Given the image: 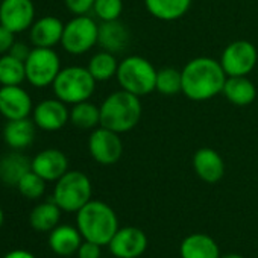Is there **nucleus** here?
Segmentation results:
<instances>
[{"label": "nucleus", "instance_id": "obj_1", "mask_svg": "<svg viewBox=\"0 0 258 258\" xmlns=\"http://www.w3.org/2000/svg\"><path fill=\"white\" fill-rule=\"evenodd\" d=\"M182 93L195 102H205L223 91L226 73L220 61L199 56L188 61L181 70Z\"/></svg>", "mask_w": 258, "mask_h": 258}, {"label": "nucleus", "instance_id": "obj_2", "mask_svg": "<svg viewBox=\"0 0 258 258\" xmlns=\"http://www.w3.org/2000/svg\"><path fill=\"white\" fill-rule=\"evenodd\" d=\"M140 97L126 90L109 94L100 105V126L117 134H124L134 129L142 117Z\"/></svg>", "mask_w": 258, "mask_h": 258}, {"label": "nucleus", "instance_id": "obj_3", "mask_svg": "<svg viewBox=\"0 0 258 258\" xmlns=\"http://www.w3.org/2000/svg\"><path fill=\"white\" fill-rule=\"evenodd\" d=\"M76 228L84 240L100 246L109 244L118 229V219L114 210L102 201H90L76 213Z\"/></svg>", "mask_w": 258, "mask_h": 258}, {"label": "nucleus", "instance_id": "obj_4", "mask_svg": "<svg viewBox=\"0 0 258 258\" xmlns=\"http://www.w3.org/2000/svg\"><path fill=\"white\" fill-rule=\"evenodd\" d=\"M157 73L158 70L149 59L139 55H131L118 62L115 78L121 90L142 97L155 91Z\"/></svg>", "mask_w": 258, "mask_h": 258}, {"label": "nucleus", "instance_id": "obj_5", "mask_svg": "<svg viewBox=\"0 0 258 258\" xmlns=\"http://www.w3.org/2000/svg\"><path fill=\"white\" fill-rule=\"evenodd\" d=\"M55 96L64 103H79L88 100L96 88V79L91 76L88 69L73 66L61 69L56 79L52 84Z\"/></svg>", "mask_w": 258, "mask_h": 258}, {"label": "nucleus", "instance_id": "obj_6", "mask_svg": "<svg viewBox=\"0 0 258 258\" xmlns=\"http://www.w3.org/2000/svg\"><path fill=\"white\" fill-rule=\"evenodd\" d=\"M91 193L90 178L79 170H69L56 181L53 201L62 211L78 213L91 201Z\"/></svg>", "mask_w": 258, "mask_h": 258}, {"label": "nucleus", "instance_id": "obj_7", "mask_svg": "<svg viewBox=\"0 0 258 258\" xmlns=\"http://www.w3.org/2000/svg\"><path fill=\"white\" fill-rule=\"evenodd\" d=\"M99 25L88 16H75L64 25L61 46L70 55H84L97 44Z\"/></svg>", "mask_w": 258, "mask_h": 258}, {"label": "nucleus", "instance_id": "obj_8", "mask_svg": "<svg viewBox=\"0 0 258 258\" xmlns=\"http://www.w3.org/2000/svg\"><path fill=\"white\" fill-rule=\"evenodd\" d=\"M26 81L37 88L52 85L61 72V61L58 53L49 47H34L25 61Z\"/></svg>", "mask_w": 258, "mask_h": 258}, {"label": "nucleus", "instance_id": "obj_9", "mask_svg": "<svg viewBox=\"0 0 258 258\" xmlns=\"http://www.w3.org/2000/svg\"><path fill=\"white\" fill-rule=\"evenodd\" d=\"M256 62V47L246 40H235L229 43L220 56V64L226 76H247L255 69Z\"/></svg>", "mask_w": 258, "mask_h": 258}, {"label": "nucleus", "instance_id": "obj_10", "mask_svg": "<svg viewBox=\"0 0 258 258\" xmlns=\"http://www.w3.org/2000/svg\"><path fill=\"white\" fill-rule=\"evenodd\" d=\"M88 151L96 163L102 166H111L121 158L123 142L120 134L108 127L97 126L88 137Z\"/></svg>", "mask_w": 258, "mask_h": 258}, {"label": "nucleus", "instance_id": "obj_11", "mask_svg": "<svg viewBox=\"0 0 258 258\" xmlns=\"http://www.w3.org/2000/svg\"><path fill=\"white\" fill-rule=\"evenodd\" d=\"M35 20L32 0H2L0 4V25L14 34L31 29Z\"/></svg>", "mask_w": 258, "mask_h": 258}, {"label": "nucleus", "instance_id": "obj_12", "mask_svg": "<svg viewBox=\"0 0 258 258\" xmlns=\"http://www.w3.org/2000/svg\"><path fill=\"white\" fill-rule=\"evenodd\" d=\"M108 246L117 258H139L148 247V237L140 228L124 226L117 229Z\"/></svg>", "mask_w": 258, "mask_h": 258}, {"label": "nucleus", "instance_id": "obj_13", "mask_svg": "<svg viewBox=\"0 0 258 258\" xmlns=\"http://www.w3.org/2000/svg\"><path fill=\"white\" fill-rule=\"evenodd\" d=\"M66 105L67 103H64L58 97L40 102L32 111L37 127L49 133L59 131L61 127H64L70 120V111L67 109Z\"/></svg>", "mask_w": 258, "mask_h": 258}, {"label": "nucleus", "instance_id": "obj_14", "mask_svg": "<svg viewBox=\"0 0 258 258\" xmlns=\"http://www.w3.org/2000/svg\"><path fill=\"white\" fill-rule=\"evenodd\" d=\"M32 99L20 85H2L0 88V114L8 120L26 118L32 112Z\"/></svg>", "mask_w": 258, "mask_h": 258}, {"label": "nucleus", "instance_id": "obj_15", "mask_svg": "<svg viewBox=\"0 0 258 258\" xmlns=\"http://www.w3.org/2000/svg\"><path fill=\"white\" fill-rule=\"evenodd\" d=\"M32 170L46 182H56L69 172V160L59 149H44L32 158Z\"/></svg>", "mask_w": 258, "mask_h": 258}, {"label": "nucleus", "instance_id": "obj_16", "mask_svg": "<svg viewBox=\"0 0 258 258\" xmlns=\"http://www.w3.org/2000/svg\"><path fill=\"white\" fill-rule=\"evenodd\" d=\"M193 169L196 175L208 184L219 182L225 175V163L220 154L211 148H201L193 155Z\"/></svg>", "mask_w": 258, "mask_h": 258}, {"label": "nucleus", "instance_id": "obj_17", "mask_svg": "<svg viewBox=\"0 0 258 258\" xmlns=\"http://www.w3.org/2000/svg\"><path fill=\"white\" fill-rule=\"evenodd\" d=\"M64 32V23L53 16L41 17L34 22L31 26V41L35 47H49L53 49L58 43H61Z\"/></svg>", "mask_w": 258, "mask_h": 258}, {"label": "nucleus", "instance_id": "obj_18", "mask_svg": "<svg viewBox=\"0 0 258 258\" xmlns=\"http://www.w3.org/2000/svg\"><path fill=\"white\" fill-rule=\"evenodd\" d=\"M129 40H131V34H129V29L121 22L112 20V22H102L99 25L97 44L102 47V50L115 55L127 47Z\"/></svg>", "mask_w": 258, "mask_h": 258}, {"label": "nucleus", "instance_id": "obj_19", "mask_svg": "<svg viewBox=\"0 0 258 258\" xmlns=\"http://www.w3.org/2000/svg\"><path fill=\"white\" fill-rule=\"evenodd\" d=\"M35 121L28 117L19 120H8L4 127V140L14 151L26 149L32 145L35 139Z\"/></svg>", "mask_w": 258, "mask_h": 258}, {"label": "nucleus", "instance_id": "obj_20", "mask_svg": "<svg viewBox=\"0 0 258 258\" xmlns=\"http://www.w3.org/2000/svg\"><path fill=\"white\" fill-rule=\"evenodd\" d=\"M32 170V161L22 152L14 151L0 158V181L5 185L17 187L20 179Z\"/></svg>", "mask_w": 258, "mask_h": 258}, {"label": "nucleus", "instance_id": "obj_21", "mask_svg": "<svg viewBox=\"0 0 258 258\" xmlns=\"http://www.w3.org/2000/svg\"><path fill=\"white\" fill-rule=\"evenodd\" d=\"M82 243V235L78 228L70 225H58L50 231L49 246L50 249L61 256H70L78 252Z\"/></svg>", "mask_w": 258, "mask_h": 258}, {"label": "nucleus", "instance_id": "obj_22", "mask_svg": "<svg viewBox=\"0 0 258 258\" xmlns=\"http://www.w3.org/2000/svg\"><path fill=\"white\" fill-rule=\"evenodd\" d=\"M222 94L235 106H247L256 97V87L247 76H228Z\"/></svg>", "mask_w": 258, "mask_h": 258}, {"label": "nucleus", "instance_id": "obj_23", "mask_svg": "<svg viewBox=\"0 0 258 258\" xmlns=\"http://www.w3.org/2000/svg\"><path fill=\"white\" fill-rule=\"evenodd\" d=\"M181 258H220V249L214 238L207 234L185 237L179 247Z\"/></svg>", "mask_w": 258, "mask_h": 258}, {"label": "nucleus", "instance_id": "obj_24", "mask_svg": "<svg viewBox=\"0 0 258 258\" xmlns=\"http://www.w3.org/2000/svg\"><path fill=\"white\" fill-rule=\"evenodd\" d=\"M145 5L155 19L163 22H175L187 14L191 0H145Z\"/></svg>", "mask_w": 258, "mask_h": 258}, {"label": "nucleus", "instance_id": "obj_25", "mask_svg": "<svg viewBox=\"0 0 258 258\" xmlns=\"http://www.w3.org/2000/svg\"><path fill=\"white\" fill-rule=\"evenodd\" d=\"M61 208L55 204V201L38 204L29 214V223L35 231L40 232H50L53 228L58 226L61 219Z\"/></svg>", "mask_w": 258, "mask_h": 258}, {"label": "nucleus", "instance_id": "obj_26", "mask_svg": "<svg viewBox=\"0 0 258 258\" xmlns=\"http://www.w3.org/2000/svg\"><path fill=\"white\" fill-rule=\"evenodd\" d=\"M87 69L91 73V76L96 79V82H105L117 75L118 61L114 53L100 50L91 56Z\"/></svg>", "mask_w": 258, "mask_h": 258}, {"label": "nucleus", "instance_id": "obj_27", "mask_svg": "<svg viewBox=\"0 0 258 258\" xmlns=\"http://www.w3.org/2000/svg\"><path fill=\"white\" fill-rule=\"evenodd\" d=\"M70 121L79 129H96L100 126V106L84 100L70 109Z\"/></svg>", "mask_w": 258, "mask_h": 258}, {"label": "nucleus", "instance_id": "obj_28", "mask_svg": "<svg viewBox=\"0 0 258 258\" xmlns=\"http://www.w3.org/2000/svg\"><path fill=\"white\" fill-rule=\"evenodd\" d=\"M26 79L25 61L7 53L0 58V84L2 85H20Z\"/></svg>", "mask_w": 258, "mask_h": 258}, {"label": "nucleus", "instance_id": "obj_29", "mask_svg": "<svg viewBox=\"0 0 258 258\" xmlns=\"http://www.w3.org/2000/svg\"><path fill=\"white\" fill-rule=\"evenodd\" d=\"M155 91L164 96H173L179 91H182V75L179 70L166 67L158 70L157 73V85Z\"/></svg>", "mask_w": 258, "mask_h": 258}, {"label": "nucleus", "instance_id": "obj_30", "mask_svg": "<svg viewBox=\"0 0 258 258\" xmlns=\"http://www.w3.org/2000/svg\"><path fill=\"white\" fill-rule=\"evenodd\" d=\"M17 188L26 199H38L44 195L46 181L40 175H37L34 170H31L20 179V182L17 184Z\"/></svg>", "mask_w": 258, "mask_h": 258}, {"label": "nucleus", "instance_id": "obj_31", "mask_svg": "<svg viewBox=\"0 0 258 258\" xmlns=\"http://www.w3.org/2000/svg\"><path fill=\"white\" fill-rule=\"evenodd\" d=\"M93 11L100 22L118 20L123 13V0H96Z\"/></svg>", "mask_w": 258, "mask_h": 258}, {"label": "nucleus", "instance_id": "obj_32", "mask_svg": "<svg viewBox=\"0 0 258 258\" xmlns=\"http://www.w3.org/2000/svg\"><path fill=\"white\" fill-rule=\"evenodd\" d=\"M64 2L69 11L75 16H87L90 11H93L96 0H64Z\"/></svg>", "mask_w": 258, "mask_h": 258}, {"label": "nucleus", "instance_id": "obj_33", "mask_svg": "<svg viewBox=\"0 0 258 258\" xmlns=\"http://www.w3.org/2000/svg\"><path fill=\"white\" fill-rule=\"evenodd\" d=\"M100 244L94 243V241H88L84 240L78 249V258H100L102 252H100Z\"/></svg>", "mask_w": 258, "mask_h": 258}, {"label": "nucleus", "instance_id": "obj_34", "mask_svg": "<svg viewBox=\"0 0 258 258\" xmlns=\"http://www.w3.org/2000/svg\"><path fill=\"white\" fill-rule=\"evenodd\" d=\"M14 32L7 29L5 26L0 25V55H7L10 53L11 47L14 46L16 40H14Z\"/></svg>", "mask_w": 258, "mask_h": 258}, {"label": "nucleus", "instance_id": "obj_35", "mask_svg": "<svg viewBox=\"0 0 258 258\" xmlns=\"http://www.w3.org/2000/svg\"><path fill=\"white\" fill-rule=\"evenodd\" d=\"M31 50L32 49H29L25 43H14V46L11 47L10 53L13 56H16V58L22 59V61H26L28 56H29V53H31Z\"/></svg>", "mask_w": 258, "mask_h": 258}, {"label": "nucleus", "instance_id": "obj_36", "mask_svg": "<svg viewBox=\"0 0 258 258\" xmlns=\"http://www.w3.org/2000/svg\"><path fill=\"white\" fill-rule=\"evenodd\" d=\"M4 258H35V255L26 249H14V250L8 252Z\"/></svg>", "mask_w": 258, "mask_h": 258}, {"label": "nucleus", "instance_id": "obj_37", "mask_svg": "<svg viewBox=\"0 0 258 258\" xmlns=\"http://www.w3.org/2000/svg\"><path fill=\"white\" fill-rule=\"evenodd\" d=\"M220 258H244V256H241V255H238V253H228V255H223V256H220Z\"/></svg>", "mask_w": 258, "mask_h": 258}, {"label": "nucleus", "instance_id": "obj_38", "mask_svg": "<svg viewBox=\"0 0 258 258\" xmlns=\"http://www.w3.org/2000/svg\"><path fill=\"white\" fill-rule=\"evenodd\" d=\"M4 222H5V214H4V210L0 208V228H2Z\"/></svg>", "mask_w": 258, "mask_h": 258}]
</instances>
